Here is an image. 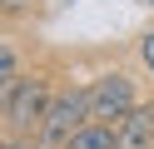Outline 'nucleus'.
<instances>
[{
  "instance_id": "10",
  "label": "nucleus",
  "mask_w": 154,
  "mask_h": 149,
  "mask_svg": "<svg viewBox=\"0 0 154 149\" xmlns=\"http://www.w3.org/2000/svg\"><path fill=\"white\" fill-rule=\"evenodd\" d=\"M144 5H149V10H154V0H144Z\"/></svg>"
},
{
  "instance_id": "8",
  "label": "nucleus",
  "mask_w": 154,
  "mask_h": 149,
  "mask_svg": "<svg viewBox=\"0 0 154 149\" xmlns=\"http://www.w3.org/2000/svg\"><path fill=\"white\" fill-rule=\"evenodd\" d=\"M134 55H139V65H144V70L154 75V30H144V35H139V45H134Z\"/></svg>"
},
{
  "instance_id": "4",
  "label": "nucleus",
  "mask_w": 154,
  "mask_h": 149,
  "mask_svg": "<svg viewBox=\"0 0 154 149\" xmlns=\"http://www.w3.org/2000/svg\"><path fill=\"white\" fill-rule=\"evenodd\" d=\"M114 149H154V99H139L114 129Z\"/></svg>"
},
{
  "instance_id": "2",
  "label": "nucleus",
  "mask_w": 154,
  "mask_h": 149,
  "mask_svg": "<svg viewBox=\"0 0 154 149\" xmlns=\"http://www.w3.org/2000/svg\"><path fill=\"white\" fill-rule=\"evenodd\" d=\"M90 124V85H75V79H60L50 95V109H45L40 129H35V139H40L45 149H65L70 144L75 129Z\"/></svg>"
},
{
  "instance_id": "7",
  "label": "nucleus",
  "mask_w": 154,
  "mask_h": 149,
  "mask_svg": "<svg viewBox=\"0 0 154 149\" xmlns=\"http://www.w3.org/2000/svg\"><path fill=\"white\" fill-rule=\"evenodd\" d=\"M35 10V0H0V20H25Z\"/></svg>"
},
{
  "instance_id": "6",
  "label": "nucleus",
  "mask_w": 154,
  "mask_h": 149,
  "mask_svg": "<svg viewBox=\"0 0 154 149\" xmlns=\"http://www.w3.org/2000/svg\"><path fill=\"white\" fill-rule=\"evenodd\" d=\"M15 75H20V50L10 40H0V85H10Z\"/></svg>"
},
{
  "instance_id": "9",
  "label": "nucleus",
  "mask_w": 154,
  "mask_h": 149,
  "mask_svg": "<svg viewBox=\"0 0 154 149\" xmlns=\"http://www.w3.org/2000/svg\"><path fill=\"white\" fill-rule=\"evenodd\" d=\"M0 149H45L40 139H20V134H0Z\"/></svg>"
},
{
  "instance_id": "1",
  "label": "nucleus",
  "mask_w": 154,
  "mask_h": 149,
  "mask_svg": "<svg viewBox=\"0 0 154 149\" xmlns=\"http://www.w3.org/2000/svg\"><path fill=\"white\" fill-rule=\"evenodd\" d=\"M60 79H50L45 70H20L10 79V95H5V109H0V129L5 134H20V139H35L45 109H50V95Z\"/></svg>"
},
{
  "instance_id": "3",
  "label": "nucleus",
  "mask_w": 154,
  "mask_h": 149,
  "mask_svg": "<svg viewBox=\"0 0 154 149\" xmlns=\"http://www.w3.org/2000/svg\"><path fill=\"white\" fill-rule=\"evenodd\" d=\"M134 104H139V85H134L124 70H104L100 79H90V119L119 124Z\"/></svg>"
},
{
  "instance_id": "5",
  "label": "nucleus",
  "mask_w": 154,
  "mask_h": 149,
  "mask_svg": "<svg viewBox=\"0 0 154 149\" xmlns=\"http://www.w3.org/2000/svg\"><path fill=\"white\" fill-rule=\"evenodd\" d=\"M114 129H119V124H100V119H90L85 129L70 134L65 149H114Z\"/></svg>"
}]
</instances>
